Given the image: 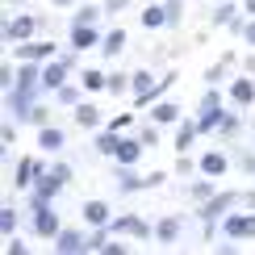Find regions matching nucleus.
<instances>
[{
  "label": "nucleus",
  "instance_id": "1",
  "mask_svg": "<svg viewBox=\"0 0 255 255\" xmlns=\"http://www.w3.org/2000/svg\"><path fill=\"white\" fill-rule=\"evenodd\" d=\"M226 97L218 92V84H209V92L201 97L197 105V126H201V134H218L222 130V122H226Z\"/></svg>",
  "mask_w": 255,
  "mask_h": 255
},
{
  "label": "nucleus",
  "instance_id": "2",
  "mask_svg": "<svg viewBox=\"0 0 255 255\" xmlns=\"http://www.w3.org/2000/svg\"><path fill=\"white\" fill-rule=\"evenodd\" d=\"M239 201H243V193H214L209 201L197 205V218H201V226H205V239H214V226H222V218H226Z\"/></svg>",
  "mask_w": 255,
  "mask_h": 255
},
{
  "label": "nucleus",
  "instance_id": "3",
  "mask_svg": "<svg viewBox=\"0 0 255 255\" xmlns=\"http://www.w3.org/2000/svg\"><path fill=\"white\" fill-rule=\"evenodd\" d=\"M29 230H34L38 239L55 243V235L63 230V222L55 214V201H34V197H29Z\"/></svg>",
  "mask_w": 255,
  "mask_h": 255
},
{
  "label": "nucleus",
  "instance_id": "4",
  "mask_svg": "<svg viewBox=\"0 0 255 255\" xmlns=\"http://www.w3.org/2000/svg\"><path fill=\"white\" fill-rule=\"evenodd\" d=\"M109 230H113V239H155V222H146V218H138V214H122V218H113L109 222Z\"/></svg>",
  "mask_w": 255,
  "mask_h": 255
},
{
  "label": "nucleus",
  "instance_id": "5",
  "mask_svg": "<svg viewBox=\"0 0 255 255\" xmlns=\"http://www.w3.org/2000/svg\"><path fill=\"white\" fill-rule=\"evenodd\" d=\"M71 71H76V67H71V63L63 59V55H55L50 63H42V92H46V97H55L63 84L71 80Z\"/></svg>",
  "mask_w": 255,
  "mask_h": 255
},
{
  "label": "nucleus",
  "instance_id": "6",
  "mask_svg": "<svg viewBox=\"0 0 255 255\" xmlns=\"http://www.w3.org/2000/svg\"><path fill=\"white\" fill-rule=\"evenodd\" d=\"M222 235L226 239H255V214L251 209H230L226 218H222Z\"/></svg>",
  "mask_w": 255,
  "mask_h": 255
},
{
  "label": "nucleus",
  "instance_id": "7",
  "mask_svg": "<svg viewBox=\"0 0 255 255\" xmlns=\"http://www.w3.org/2000/svg\"><path fill=\"white\" fill-rule=\"evenodd\" d=\"M13 55H17V63H50V59H55L59 55V50H55V42H34V38H29V42H13Z\"/></svg>",
  "mask_w": 255,
  "mask_h": 255
},
{
  "label": "nucleus",
  "instance_id": "8",
  "mask_svg": "<svg viewBox=\"0 0 255 255\" xmlns=\"http://www.w3.org/2000/svg\"><path fill=\"white\" fill-rule=\"evenodd\" d=\"M113 184H118V193H126V197L151 188V184H146V176L134 172V163H113Z\"/></svg>",
  "mask_w": 255,
  "mask_h": 255
},
{
  "label": "nucleus",
  "instance_id": "9",
  "mask_svg": "<svg viewBox=\"0 0 255 255\" xmlns=\"http://www.w3.org/2000/svg\"><path fill=\"white\" fill-rule=\"evenodd\" d=\"M34 34H38V17H29V13H17L13 21H4V29H0L4 42H29Z\"/></svg>",
  "mask_w": 255,
  "mask_h": 255
},
{
  "label": "nucleus",
  "instance_id": "10",
  "mask_svg": "<svg viewBox=\"0 0 255 255\" xmlns=\"http://www.w3.org/2000/svg\"><path fill=\"white\" fill-rule=\"evenodd\" d=\"M55 251L59 255H88V235L76 230V226H63L55 235Z\"/></svg>",
  "mask_w": 255,
  "mask_h": 255
},
{
  "label": "nucleus",
  "instance_id": "11",
  "mask_svg": "<svg viewBox=\"0 0 255 255\" xmlns=\"http://www.w3.org/2000/svg\"><path fill=\"white\" fill-rule=\"evenodd\" d=\"M46 172V163L42 159H34V155H25V159H17V167H13V184L21 188V193H29L34 188V180Z\"/></svg>",
  "mask_w": 255,
  "mask_h": 255
},
{
  "label": "nucleus",
  "instance_id": "12",
  "mask_svg": "<svg viewBox=\"0 0 255 255\" xmlns=\"http://www.w3.org/2000/svg\"><path fill=\"white\" fill-rule=\"evenodd\" d=\"M80 214H84V226H109V222H113V205H109V201H101V197H92V201H84V205H80Z\"/></svg>",
  "mask_w": 255,
  "mask_h": 255
},
{
  "label": "nucleus",
  "instance_id": "13",
  "mask_svg": "<svg viewBox=\"0 0 255 255\" xmlns=\"http://www.w3.org/2000/svg\"><path fill=\"white\" fill-rule=\"evenodd\" d=\"M226 97H230L235 109H251V105H255V80H251V76H235Z\"/></svg>",
  "mask_w": 255,
  "mask_h": 255
},
{
  "label": "nucleus",
  "instance_id": "14",
  "mask_svg": "<svg viewBox=\"0 0 255 255\" xmlns=\"http://www.w3.org/2000/svg\"><path fill=\"white\" fill-rule=\"evenodd\" d=\"M63 146H67V134H63V130H59L55 122L38 126V151H42V155H59Z\"/></svg>",
  "mask_w": 255,
  "mask_h": 255
},
{
  "label": "nucleus",
  "instance_id": "15",
  "mask_svg": "<svg viewBox=\"0 0 255 255\" xmlns=\"http://www.w3.org/2000/svg\"><path fill=\"white\" fill-rule=\"evenodd\" d=\"M67 46L71 50H92V46H101V34H97V25H67Z\"/></svg>",
  "mask_w": 255,
  "mask_h": 255
},
{
  "label": "nucleus",
  "instance_id": "16",
  "mask_svg": "<svg viewBox=\"0 0 255 255\" xmlns=\"http://www.w3.org/2000/svg\"><path fill=\"white\" fill-rule=\"evenodd\" d=\"M63 188H67V184H63V180H59V176H55V172L46 167V172H42V176L34 180V188H29V197H34V201H55V197L63 193Z\"/></svg>",
  "mask_w": 255,
  "mask_h": 255
},
{
  "label": "nucleus",
  "instance_id": "17",
  "mask_svg": "<svg viewBox=\"0 0 255 255\" xmlns=\"http://www.w3.org/2000/svg\"><path fill=\"white\" fill-rule=\"evenodd\" d=\"M146 151V142L138 134H122V142H118V151H113V163H138Z\"/></svg>",
  "mask_w": 255,
  "mask_h": 255
},
{
  "label": "nucleus",
  "instance_id": "18",
  "mask_svg": "<svg viewBox=\"0 0 255 255\" xmlns=\"http://www.w3.org/2000/svg\"><path fill=\"white\" fill-rule=\"evenodd\" d=\"M71 113H76L80 130H101V126H105V109H101V105H92V101H80Z\"/></svg>",
  "mask_w": 255,
  "mask_h": 255
},
{
  "label": "nucleus",
  "instance_id": "19",
  "mask_svg": "<svg viewBox=\"0 0 255 255\" xmlns=\"http://www.w3.org/2000/svg\"><path fill=\"white\" fill-rule=\"evenodd\" d=\"M118 142H122V130H113L109 122H105L101 130H92V151H97V155H109V159H113Z\"/></svg>",
  "mask_w": 255,
  "mask_h": 255
},
{
  "label": "nucleus",
  "instance_id": "20",
  "mask_svg": "<svg viewBox=\"0 0 255 255\" xmlns=\"http://www.w3.org/2000/svg\"><path fill=\"white\" fill-rule=\"evenodd\" d=\"M201 138V126H197V118H180V126H176V155H184V151H193V142Z\"/></svg>",
  "mask_w": 255,
  "mask_h": 255
},
{
  "label": "nucleus",
  "instance_id": "21",
  "mask_svg": "<svg viewBox=\"0 0 255 255\" xmlns=\"http://www.w3.org/2000/svg\"><path fill=\"white\" fill-rule=\"evenodd\" d=\"M180 235H184V218L180 214H167L155 222V243H180Z\"/></svg>",
  "mask_w": 255,
  "mask_h": 255
},
{
  "label": "nucleus",
  "instance_id": "22",
  "mask_svg": "<svg viewBox=\"0 0 255 255\" xmlns=\"http://www.w3.org/2000/svg\"><path fill=\"white\" fill-rule=\"evenodd\" d=\"M230 172V155L226 151H205V155H201V176H226Z\"/></svg>",
  "mask_w": 255,
  "mask_h": 255
},
{
  "label": "nucleus",
  "instance_id": "23",
  "mask_svg": "<svg viewBox=\"0 0 255 255\" xmlns=\"http://www.w3.org/2000/svg\"><path fill=\"white\" fill-rule=\"evenodd\" d=\"M101 17H105V4H101V0H80V8L71 13V25H97Z\"/></svg>",
  "mask_w": 255,
  "mask_h": 255
},
{
  "label": "nucleus",
  "instance_id": "24",
  "mask_svg": "<svg viewBox=\"0 0 255 255\" xmlns=\"http://www.w3.org/2000/svg\"><path fill=\"white\" fill-rule=\"evenodd\" d=\"M146 113H151V122H159V126H180V105L176 101H155Z\"/></svg>",
  "mask_w": 255,
  "mask_h": 255
},
{
  "label": "nucleus",
  "instance_id": "25",
  "mask_svg": "<svg viewBox=\"0 0 255 255\" xmlns=\"http://www.w3.org/2000/svg\"><path fill=\"white\" fill-rule=\"evenodd\" d=\"M126 42H130V38H126V29H118V25H113V29H109V34H105V38H101V55H105V59H109V63H113V59H118V55H122V50H126Z\"/></svg>",
  "mask_w": 255,
  "mask_h": 255
},
{
  "label": "nucleus",
  "instance_id": "26",
  "mask_svg": "<svg viewBox=\"0 0 255 255\" xmlns=\"http://www.w3.org/2000/svg\"><path fill=\"white\" fill-rule=\"evenodd\" d=\"M80 84H84V92H109V71L84 67V71H80Z\"/></svg>",
  "mask_w": 255,
  "mask_h": 255
},
{
  "label": "nucleus",
  "instance_id": "27",
  "mask_svg": "<svg viewBox=\"0 0 255 255\" xmlns=\"http://www.w3.org/2000/svg\"><path fill=\"white\" fill-rule=\"evenodd\" d=\"M209 21H214V29L230 25V21H239V4H235V0H218L214 13H209Z\"/></svg>",
  "mask_w": 255,
  "mask_h": 255
},
{
  "label": "nucleus",
  "instance_id": "28",
  "mask_svg": "<svg viewBox=\"0 0 255 255\" xmlns=\"http://www.w3.org/2000/svg\"><path fill=\"white\" fill-rule=\"evenodd\" d=\"M138 21H142V29H163L167 25V8L163 4H146L142 13H138Z\"/></svg>",
  "mask_w": 255,
  "mask_h": 255
},
{
  "label": "nucleus",
  "instance_id": "29",
  "mask_svg": "<svg viewBox=\"0 0 255 255\" xmlns=\"http://www.w3.org/2000/svg\"><path fill=\"white\" fill-rule=\"evenodd\" d=\"M214 193H218V188H214V176H201V180L188 184V201H197V205H201V201H209Z\"/></svg>",
  "mask_w": 255,
  "mask_h": 255
},
{
  "label": "nucleus",
  "instance_id": "30",
  "mask_svg": "<svg viewBox=\"0 0 255 255\" xmlns=\"http://www.w3.org/2000/svg\"><path fill=\"white\" fill-rule=\"evenodd\" d=\"M80 88H84V84H80ZM80 88L67 80V84H63V88H59L50 101H55V105H63V109H76V105H80Z\"/></svg>",
  "mask_w": 255,
  "mask_h": 255
},
{
  "label": "nucleus",
  "instance_id": "31",
  "mask_svg": "<svg viewBox=\"0 0 255 255\" xmlns=\"http://www.w3.org/2000/svg\"><path fill=\"white\" fill-rule=\"evenodd\" d=\"M17 226H21V214H17V209L13 205H4V209H0V235H17Z\"/></svg>",
  "mask_w": 255,
  "mask_h": 255
},
{
  "label": "nucleus",
  "instance_id": "32",
  "mask_svg": "<svg viewBox=\"0 0 255 255\" xmlns=\"http://www.w3.org/2000/svg\"><path fill=\"white\" fill-rule=\"evenodd\" d=\"M126 92H134L130 88V71H113L109 76V97H126Z\"/></svg>",
  "mask_w": 255,
  "mask_h": 255
},
{
  "label": "nucleus",
  "instance_id": "33",
  "mask_svg": "<svg viewBox=\"0 0 255 255\" xmlns=\"http://www.w3.org/2000/svg\"><path fill=\"white\" fill-rule=\"evenodd\" d=\"M21 122H25V126H46V122H50V109H46V105H34Z\"/></svg>",
  "mask_w": 255,
  "mask_h": 255
},
{
  "label": "nucleus",
  "instance_id": "34",
  "mask_svg": "<svg viewBox=\"0 0 255 255\" xmlns=\"http://www.w3.org/2000/svg\"><path fill=\"white\" fill-rule=\"evenodd\" d=\"M163 8H167V25H180L184 21V0H163Z\"/></svg>",
  "mask_w": 255,
  "mask_h": 255
},
{
  "label": "nucleus",
  "instance_id": "35",
  "mask_svg": "<svg viewBox=\"0 0 255 255\" xmlns=\"http://www.w3.org/2000/svg\"><path fill=\"white\" fill-rule=\"evenodd\" d=\"M138 138H142L146 146H159V122H142V130H138Z\"/></svg>",
  "mask_w": 255,
  "mask_h": 255
},
{
  "label": "nucleus",
  "instance_id": "36",
  "mask_svg": "<svg viewBox=\"0 0 255 255\" xmlns=\"http://www.w3.org/2000/svg\"><path fill=\"white\" fill-rule=\"evenodd\" d=\"M176 172L180 176H197L201 172V159H188V151H184V155H180V163H176Z\"/></svg>",
  "mask_w": 255,
  "mask_h": 255
},
{
  "label": "nucleus",
  "instance_id": "37",
  "mask_svg": "<svg viewBox=\"0 0 255 255\" xmlns=\"http://www.w3.org/2000/svg\"><path fill=\"white\" fill-rule=\"evenodd\" d=\"M239 130H243V122H239V113L230 109V113H226V122H222V130H218V134H226V138H235Z\"/></svg>",
  "mask_w": 255,
  "mask_h": 255
},
{
  "label": "nucleus",
  "instance_id": "38",
  "mask_svg": "<svg viewBox=\"0 0 255 255\" xmlns=\"http://www.w3.org/2000/svg\"><path fill=\"white\" fill-rule=\"evenodd\" d=\"M13 84H17V67H8V63H4V67H0V88L13 92Z\"/></svg>",
  "mask_w": 255,
  "mask_h": 255
},
{
  "label": "nucleus",
  "instance_id": "39",
  "mask_svg": "<svg viewBox=\"0 0 255 255\" xmlns=\"http://www.w3.org/2000/svg\"><path fill=\"white\" fill-rule=\"evenodd\" d=\"M226 67H230V55L222 59V63H214V67L205 71V84H218V80H222V71H226Z\"/></svg>",
  "mask_w": 255,
  "mask_h": 255
},
{
  "label": "nucleus",
  "instance_id": "40",
  "mask_svg": "<svg viewBox=\"0 0 255 255\" xmlns=\"http://www.w3.org/2000/svg\"><path fill=\"white\" fill-rule=\"evenodd\" d=\"M4 255H25V243H21L17 235H8L4 239Z\"/></svg>",
  "mask_w": 255,
  "mask_h": 255
},
{
  "label": "nucleus",
  "instance_id": "41",
  "mask_svg": "<svg viewBox=\"0 0 255 255\" xmlns=\"http://www.w3.org/2000/svg\"><path fill=\"white\" fill-rule=\"evenodd\" d=\"M101 4H105V13H109V17H118L122 8H130V0H101Z\"/></svg>",
  "mask_w": 255,
  "mask_h": 255
},
{
  "label": "nucleus",
  "instance_id": "42",
  "mask_svg": "<svg viewBox=\"0 0 255 255\" xmlns=\"http://www.w3.org/2000/svg\"><path fill=\"white\" fill-rule=\"evenodd\" d=\"M50 172H55L63 184H71V163H50Z\"/></svg>",
  "mask_w": 255,
  "mask_h": 255
},
{
  "label": "nucleus",
  "instance_id": "43",
  "mask_svg": "<svg viewBox=\"0 0 255 255\" xmlns=\"http://www.w3.org/2000/svg\"><path fill=\"white\" fill-rule=\"evenodd\" d=\"M239 167H243L247 176H255V155H251V151H243V155H239Z\"/></svg>",
  "mask_w": 255,
  "mask_h": 255
},
{
  "label": "nucleus",
  "instance_id": "44",
  "mask_svg": "<svg viewBox=\"0 0 255 255\" xmlns=\"http://www.w3.org/2000/svg\"><path fill=\"white\" fill-rule=\"evenodd\" d=\"M243 42L255 50V17H247V25H243Z\"/></svg>",
  "mask_w": 255,
  "mask_h": 255
},
{
  "label": "nucleus",
  "instance_id": "45",
  "mask_svg": "<svg viewBox=\"0 0 255 255\" xmlns=\"http://www.w3.org/2000/svg\"><path fill=\"white\" fill-rule=\"evenodd\" d=\"M130 122H134V118H130V113H118V118H113L109 126H113V130H122V134H126V130H130Z\"/></svg>",
  "mask_w": 255,
  "mask_h": 255
},
{
  "label": "nucleus",
  "instance_id": "46",
  "mask_svg": "<svg viewBox=\"0 0 255 255\" xmlns=\"http://www.w3.org/2000/svg\"><path fill=\"white\" fill-rule=\"evenodd\" d=\"M0 142L13 146V142H17V126H4V130H0Z\"/></svg>",
  "mask_w": 255,
  "mask_h": 255
},
{
  "label": "nucleus",
  "instance_id": "47",
  "mask_svg": "<svg viewBox=\"0 0 255 255\" xmlns=\"http://www.w3.org/2000/svg\"><path fill=\"white\" fill-rule=\"evenodd\" d=\"M214 251H222V255H235V251H239V239H226V243H218Z\"/></svg>",
  "mask_w": 255,
  "mask_h": 255
},
{
  "label": "nucleus",
  "instance_id": "48",
  "mask_svg": "<svg viewBox=\"0 0 255 255\" xmlns=\"http://www.w3.org/2000/svg\"><path fill=\"white\" fill-rule=\"evenodd\" d=\"M101 255H126V243H105Z\"/></svg>",
  "mask_w": 255,
  "mask_h": 255
},
{
  "label": "nucleus",
  "instance_id": "49",
  "mask_svg": "<svg viewBox=\"0 0 255 255\" xmlns=\"http://www.w3.org/2000/svg\"><path fill=\"white\" fill-rule=\"evenodd\" d=\"M55 8H71V4H80V0H50Z\"/></svg>",
  "mask_w": 255,
  "mask_h": 255
},
{
  "label": "nucleus",
  "instance_id": "50",
  "mask_svg": "<svg viewBox=\"0 0 255 255\" xmlns=\"http://www.w3.org/2000/svg\"><path fill=\"white\" fill-rule=\"evenodd\" d=\"M243 8H247V17H255V0H243Z\"/></svg>",
  "mask_w": 255,
  "mask_h": 255
},
{
  "label": "nucleus",
  "instance_id": "51",
  "mask_svg": "<svg viewBox=\"0 0 255 255\" xmlns=\"http://www.w3.org/2000/svg\"><path fill=\"white\" fill-rule=\"evenodd\" d=\"M247 71H251V76H255V50H251V55H247Z\"/></svg>",
  "mask_w": 255,
  "mask_h": 255
},
{
  "label": "nucleus",
  "instance_id": "52",
  "mask_svg": "<svg viewBox=\"0 0 255 255\" xmlns=\"http://www.w3.org/2000/svg\"><path fill=\"white\" fill-rule=\"evenodd\" d=\"M8 4H29V0H8Z\"/></svg>",
  "mask_w": 255,
  "mask_h": 255
},
{
  "label": "nucleus",
  "instance_id": "53",
  "mask_svg": "<svg viewBox=\"0 0 255 255\" xmlns=\"http://www.w3.org/2000/svg\"><path fill=\"white\" fill-rule=\"evenodd\" d=\"M209 4H218V0H209Z\"/></svg>",
  "mask_w": 255,
  "mask_h": 255
}]
</instances>
